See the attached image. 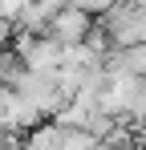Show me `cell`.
<instances>
[{
  "label": "cell",
  "instance_id": "cell-1",
  "mask_svg": "<svg viewBox=\"0 0 146 150\" xmlns=\"http://www.w3.org/2000/svg\"><path fill=\"white\" fill-rule=\"evenodd\" d=\"M94 16L89 12H81V8H61L53 21H49V28H45V37H53L57 45H65V49H73V45H85L89 37H94Z\"/></svg>",
  "mask_w": 146,
  "mask_h": 150
},
{
  "label": "cell",
  "instance_id": "cell-2",
  "mask_svg": "<svg viewBox=\"0 0 146 150\" xmlns=\"http://www.w3.org/2000/svg\"><path fill=\"white\" fill-rule=\"evenodd\" d=\"M106 69L110 73H126V77H146V41L130 45V49H114L106 57Z\"/></svg>",
  "mask_w": 146,
  "mask_h": 150
}]
</instances>
